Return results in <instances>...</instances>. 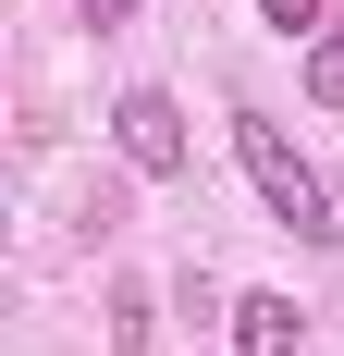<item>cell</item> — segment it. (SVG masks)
<instances>
[{"instance_id":"cell-1","label":"cell","mask_w":344,"mask_h":356,"mask_svg":"<svg viewBox=\"0 0 344 356\" xmlns=\"http://www.w3.org/2000/svg\"><path fill=\"white\" fill-rule=\"evenodd\" d=\"M234 160H246V184L271 197V221L295 234V246H332V234H344V221H332V184L295 160V136H283L271 111H234Z\"/></svg>"},{"instance_id":"cell-2","label":"cell","mask_w":344,"mask_h":356,"mask_svg":"<svg viewBox=\"0 0 344 356\" xmlns=\"http://www.w3.org/2000/svg\"><path fill=\"white\" fill-rule=\"evenodd\" d=\"M111 147H123L148 184H172L185 160H197V136H185V99H172V86H123V99H111Z\"/></svg>"},{"instance_id":"cell-3","label":"cell","mask_w":344,"mask_h":356,"mask_svg":"<svg viewBox=\"0 0 344 356\" xmlns=\"http://www.w3.org/2000/svg\"><path fill=\"white\" fill-rule=\"evenodd\" d=\"M308 320H295V295H234V356H295Z\"/></svg>"},{"instance_id":"cell-4","label":"cell","mask_w":344,"mask_h":356,"mask_svg":"<svg viewBox=\"0 0 344 356\" xmlns=\"http://www.w3.org/2000/svg\"><path fill=\"white\" fill-rule=\"evenodd\" d=\"M308 99H320V111H344V13L308 37Z\"/></svg>"},{"instance_id":"cell-5","label":"cell","mask_w":344,"mask_h":356,"mask_svg":"<svg viewBox=\"0 0 344 356\" xmlns=\"http://www.w3.org/2000/svg\"><path fill=\"white\" fill-rule=\"evenodd\" d=\"M258 13H271V37H320L332 25V0H258Z\"/></svg>"},{"instance_id":"cell-6","label":"cell","mask_w":344,"mask_h":356,"mask_svg":"<svg viewBox=\"0 0 344 356\" xmlns=\"http://www.w3.org/2000/svg\"><path fill=\"white\" fill-rule=\"evenodd\" d=\"M86 25H99V37H111V25H136V0H86Z\"/></svg>"}]
</instances>
